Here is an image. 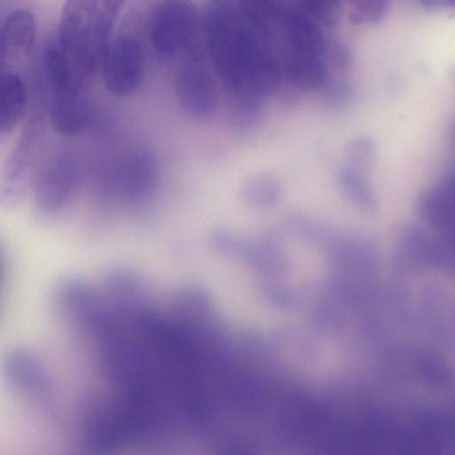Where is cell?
I'll return each instance as SVG.
<instances>
[{
  "instance_id": "obj_1",
  "label": "cell",
  "mask_w": 455,
  "mask_h": 455,
  "mask_svg": "<svg viewBox=\"0 0 455 455\" xmlns=\"http://www.w3.org/2000/svg\"><path fill=\"white\" fill-rule=\"evenodd\" d=\"M212 68L233 95L275 92L283 79L275 47L247 21L235 0H208L202 16Z\"/></svg>"
},
{
  "instance_id": "obj_2",
  "label": "cell",
  "mask_w": 455,
  "mask_h": 455,
  "mask_svg": "<svg viewBox=\"0 0 455 455\" xmlns=\"http://www.w3.org/2000/svg\"><path fill=\"white\" fill-rule=\"evenodd\" d=\"M44 68L51 92L48 108L51 124L60 134L75 135L91 119L90 106L83 95L87 72L59 43L46 49Z\"/></svg>"
},
{
  "instance_id": "obj_3",
  "label": "cell",
  "mask_w": 455,
  "mask_h": 455,
  "mask_svg": "<svg viewBox=\"0 0 455 455\" xmlns=\"http://www.w3.org/2000/svg\"><path fill=\"white\" fill-rule=\"evenodd\" d=\"M200 28L202 17L191 0H161L151 15L150 41L161 54L184 53L197 44Z\"/></svg>"
},
{
  "instance_id": "obj_4",
  "label": "cell",
  "mask_w": 455,
  "mask_h": 455,
  "mask_svg": "<svg viewBox=\"0 0 455 455\" xmlns=\"http://www.w3.org/2000/svg\"><path fill=\"white\" fill-rule=\"evenodd\" d=\"M174 79L176 98L189 116L211 115L218 103V90L207 54L198 44L186 51Z\"/></svg>"
},
{
  "instance_id": "obj_5",
  "label": "cell",
  "mask_w": 455,
  "mask_h": 455,
  "mask_svg": "<svg viewBox=\"0 0 455 455\" xmlns=\"http://www.w3.org/2000/svg\"><path fill=\"white\" fill-rule=\"evenodd\" d=\"M80 177L76 154L68 147L53 149L37 170L34 196L38 207L48 213L63 209L72 197Z\"/></svg>"
},
{
  "instance_id": "obj_6",
  "label": "cell",
  "mask_w": 455,
  "mask_h": 455,
  "mask_svg": "<svg viewBox=\"0 0 455 455\" xmlns=\"http://www.w3.org/2000/svg\"><path fill=\"white\" fill-rule=\"evenodd\" d=\"M96 0H66L59 44L87 73L99 66L93 50Z\"/></svg>"
},
{
  "instance_id": "obj_7",
  "label": "cell",
  "mask_w": 455,
  "mask_h": 455,
  "mask_svg": "<svg viewBox=\"0 0 455 455\" xmlns=\"http://www.w3.org/2000/svg\"><path fill=\"white\" fill-rule=\"evenodd\" d=\"M105 87L116 96L135 92L144 76V53L140 41L121 35L109 44L102 61Z\"/></svg>"
},
{
  "instance_id": "obj_8",
  "label": "cell",
  "mask_w": 455,
  "mask_h": 455,
  "mask_svg": "<svg viewBox=\"0 0 455 455\" xmlns=\"http://www.w3.org/2000/svg\"><path fill=\"white\" fill-rule=\"evenodd\" d=\"M9 384L17 392L28 397L42 411L53 416L55 413L54 387L40 360L30 351L14 348L4 363Z\"/></svg>"
},
{
  "instance_id": "obj_9",
  "label": "cell",
  "mask_w": 455,
  "mask_h": 455,
  "mask_svg": "<svg viewBox=\"0 0 455 455\" xmlns=\"http://www.w3.org/2000/svg\"><path fill=\"white\" fill-rule=\"evenodd\" d=\"M36 38L33 13L24 8L12 11L6 17L0 36V63L10 69L29 55Z\"/></svg>"
},
{
  "instance_id": "obj_10",
  "label": "cell",
  "mask_w": 455,
  "mask_h": 455,
  "mask_svg": "<svg viewBox=\"0 0 455 455\" xmlns=\"http://www.w3.org/2000/svg\"><path fill=\"white\" fill-rule=\"evenodd\" d=\"M123 196L129 202L141 203L154 192L157 168L151 154L137 150L129 155L120 171Z\"/></svg>"
},
{
  "instance_id": "obj_11",
  "label": "cell",
  "mask_w": 455,
  "mask_h": 455,
  "mask_svg": "<svg viewBox=\"0 0 455 455\" xmlns=\"http://www.w3.org/2000/svg\"><path fill=\"white\" fill-rule=\"evenodd\" d=\"M42 124L41 114H33L26 123L7 161L4 175L5 182L8 183L5 188L9 191L4 196H8L12 189H14V195H19L20 182L23 181L39 146Z\"/></svg>"
},
{
  "instance_id": "obj_12",
  "label": "cell",
  "mask_w": 455,
  "mask_h": 455,
  "mask_svg": "<svg viewBox=\"0 0 455 455\" xmlns=\"http://www.w3.org/2000/svg\"><path fill=\"white\" fill-rule=\"evenodd\" d=\"M28 110V93L23 79L13 70L0 76V134L12 132Z\"/></svg>"
},
{
  "instance_id": "obj_13",
  "label": "cell",
  "mask_w": 455,
  "mask_h": 455,
  "mask_svg": "<svg viewBox=\"0 0 455 455\" xmlns=\"http://www.w3.org/2000/svg\"><path fill=\"white\" fill-rule=\"evenodd\" d=\"M126 0H96L93 50L96 61L102 64L110 44L114 22Z\"/></svg>"
},
{
  "instance_id": "obj_14",
  "label": "cell",
  "mask_w": 455,
  "mask_h": 455,
  "mask_svg": "<svg viewBox=\"0 0 455 455\" xmlns=\"http://www.w3.org/2000/svg\"><path fill=\"white\" fill-rule=\"evenodd\" d=\"M340 188L346 196L361 210L374 212L377 199L373 188L365 177L354 167H346L339 174Z\"/></svg>"
},
{
  "instance_id": "obj_15",
  "label": "cell",
  "mask_w": 455,
  "mask_h": 455,
  "mask_svg": "<svg viewBox=\"0 0 455 455\" xmlns=\"http://www.w3.org/2000/svg\"><path fill=\"white\" fill-rule=\"evenodd\" d=\"M243 190L247 204L257 208H268L278 201L281 188L273 176L263 174L251 178Z\"/></svg>"
},
{
  "instance_id": "obj_16",
  "label": "cell",
  "mask_w": 455,
  "mask_h": 455,
  "mask_svg": "<svg viewBox=\"0 0 455 455\" xmlns=\"http://www.w3.org/2000/svg\"><path fill=\"white\" fill-rule=\"evenodd\" d=\"M299 9L319 25L334 27L341 20L342 0H298Z\"/></svg>"
},
{
  "instance_id": "obj_17",
  "label": "cell",
  "mask_w": 455,
  "mask_h": 455,
  "mask_svg": "<svg viewBox=\"0 0 455 455\" xmlns=\"http://www.w3.org/2000/svg\"><path fill=\"white\" fill-rule=\"evenodd\" d=\"M347 2L350 8V21L363 25L380 20L387 12L389 0H347Z\"/></svg>"
},
{
  "instance_id": "obj_18",
  "label": "cell",
  "mask_w": 455,
  "mask_h": 455,
  "mask_svg": "<svg viewBox=\"0 0 455 455\" xmlns=\"http://www.w3.org/2000/svg\"><path fill=\"white\" fill-rule=\"evenodd\" d=\"M350 155L355 164L368 166L374 156L373 144L365 138L359 139L351 146Z\"/></svg>"
},
{
  "instance_id": "obj_19",
  "label": "cell",
  "mask_w": 455,
  "mask_h": 455,
  "mask_svg": "<svg viewBox=\"0 0 455 455\" xmlns=\"http://www.w3.org/2000/svg\"><path fill=\"white\" fill-rule=\"evenodd\" d=\"M453 133H454V137H455V124H454V127H453Z\"/></svg>"
},
{
  "instance_id": "obj_20",
  "label": "cell",
  "mask_w": 455,
  "mask_h": 455,
  "mask_svg": "<svg viewBox=\"0 0 455 455\" xmlns=\"http://www.w3.org/2000/svg\"><path fill=\"white\" fill-rule=\"evenodd\" d=\"M453 77H454V80H455V70L453 71Z\"/></svg>"
}]
</instances>
